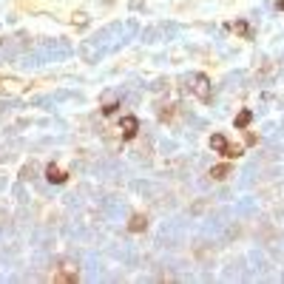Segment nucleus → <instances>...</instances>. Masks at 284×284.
Listing matches in <instances>:
<instances>
[{"label":"nucleus","mask_w":284,"mask_h":284,"mask_svg":"<svg viewBox=\"0 0 284 284\" xmlns=\"http://www.w3.org/2000/svg\"><path fill=\"white\" fill-rule=\"evenodd\" d=\"M188 88L193 91V97H196L199 102H210V80H207L205 74H191V77H188Z\"/></svg>","instance_id":"obj_1"},{"label":"nucleus","mask_w":284,"mask_h":284,"mask_svg":"<svg viewBox=\"0 0 284 284\" xmlns=\"http://www.w3.org/2000/svg\"><path fill=\"white\" fill-rule=\"evenodd\" d=\"M120 131H122L125 139H134L136 131H139V120H136V117H122V120H120Z\"/></svg>","instance_id":"obj_2"},{"label":"nucleus","mask_w":284,"mask_h":284,"mask_svg":"<svg viewBox=\"0 0 284 284\" xmlns=\"http://www.w3.org/2000/svg\"><path fill=\"white\" fill-rule=\"evenodd\" d=\"M227 145H230V142H227L225 134H213V136H210V148L216 151V154H225Z\"/></svg>","instance_id":"obj_3"},{"label":"nucleus","mask_w":284,"mask_h":284,"mask_svg":"<svg viewBox=\"0 0 284 284\" xmlns=\"http://www.w3.org/2000/svg\"><path fill=\"white\" fill-rule=\"evenodd\" d=\"M145 225H148V219H145L142 213H134L131 222H128V230H131V233H139V230H145Z\"/></svg>","instance_id":"obj_4"},{"label":"nucleus","mask_w":284,"mask_h":284,"mask_svg":"<svg viewBox=\"0 0 284 284\" xmlns=\"http://www.w3.org/2000/svg\"><path fill=\"white\" fill-rule=\"evenodd\" d=\"M46 179L54 182V185H60V182H65V173L57 168V165H49V168H46Z\"/></svg>","instance_id":"obj_5"},{"label":"nucleus","mask_w":284,"mask_h":284,"mask_svg":"<svg viewBox=\"0 0 284 284\" xmlns=\"http://www.w3.org/2000/svg\"><path fill=\"white\" fill-rule=\"evenodd\" d=\"M74 278H77V270L71 267V264H65V267L54 276V281H74Z\"/></svg>","instance_id":"obj_6"},{"label":"nucleus","mask_w":284,"mask_h":284,"mask_svg":"<svg viewBox=\"0 0 284 284\" xmlns=\"http://www.w3.org/2000/svg\"><path fill=\"white\" fill-rule=\"evenodd\" d=\"M250 120H253V111H250V108H244V111H239V117H236L233 125H236V128H247Z\"/></svg>","instance_id":"obj_7"},{"label":"nucleus","mask_w":284,"mask_h":284,"mask_svg":"<svg viewBox=\"0 0 284 284\" xmlns=\"http://www.w3.org/2000/svg\"><path fill=\"white\" fill-rule=\"evenodd\" d=\"M230 176V165H216L210 168V179H227Z\"/></svg>","instance_id":"obj_8"},{"label":"nucleus","mask_w":284,"mask_h":284,"mask_svg":"<svg viewBox=\"0 0 284 284\" xmlns=\"http://www.w3.org/2000/svg\"><path fill=\"white\" fill-rule=\"evenodd\" d=\"M102 111H105V114L117 111V97H114V94H105V105H102Z\"/></svg>","instance_id":"obj_9"},{"label":"nucleus","mask_w":284,"mask_h":284,"mask_svg":"<svg viewBox=\"0 0 284 284\" xmlns=\"http://www.w3.org/2000/svg\"><path fill=\"white\" fill-rule=\"evenodd\" d=\"M236 31V34H241V37H250V28H247V23L244 20H239V23H233V26H230Z\"/></svg>","instance_id":"obj_10"},{"label":"nucleus","mask_w":284,"mask_h":284,"mask_svg":"<svg viewBox=\"0 0 284 284\" xmlns=\"http://www.w3.org/2000/svg\"><path fill=\"white\" fill-rule=\"evenodd\" d=\"M225 156H230V159H236V156H241V145H227Z\"/></svg>","instance_id":"obj_11"}]
</instances>
